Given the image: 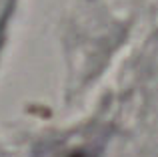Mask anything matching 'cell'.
Listing matches in <instances>:
<instances>
[{
	"label": "cell",
	"instance_id": "cell-1",
	"mask_svg": "<svg viewBox=\"0 0 158 157\" xmlns=\"http://www.w3.org/2000/svg\"><path fill=\"white\" fill-rule=\"evenodd\" d=\"M68 157H88L86 153H82V151H74V153H70Z\"/></svg>",
	"mask_w": 158,
	"mask_h": 157
}]
</instances>
